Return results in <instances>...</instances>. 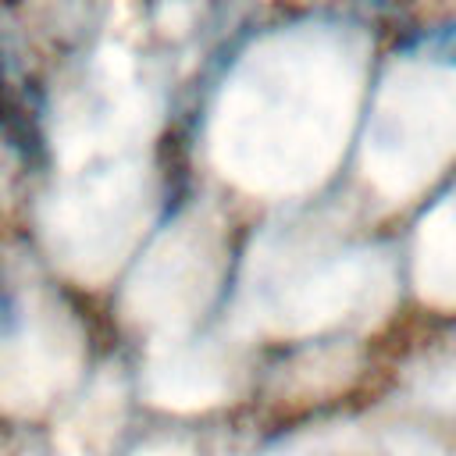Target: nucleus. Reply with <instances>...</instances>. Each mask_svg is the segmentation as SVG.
<instances>
[]
</instances>
